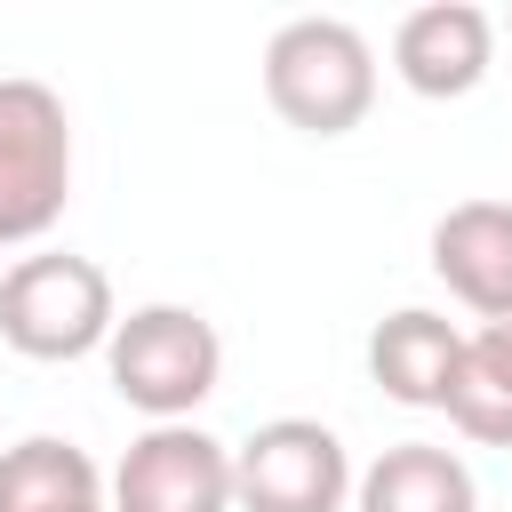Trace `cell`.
<instances>
[{
	"label": "cell",
	"instance_id": "6da1fadb",
	"mask_svg": "<svg viewBox=\"0 0 512 512\" xmlns=\"http://www.w3.org/2000/svg\"><path fill=\"white\" fill-rule=\"evenodd\" d=\"M104 376L144 424H192V408L224 384V336L200 304H136L104 344Z\"/></svg>",
	"mask_w": 512,
	"mask_h": 512
},
{
	"label": "cell",
	"instance_id": "7a4b0ae2",
	"mask_svg": "<svg viewBox=\"0 0 512 512\" xmlns=\"http://www.w3.org/2000/svg\"><path fill=\"white\" fill-rule=\"evenodd\" d=\"M264 104L304 136H344L376 104V48L344 16H288L264 40Z\"/></svg>",
	"mask_w": 512,
	"mask_h": 512
},
{
	"label": "cell",
	"instance_id": "3957f363",
	"mask_svg": "<svg viewBox=\"0 0 512 512\" xmlns=\"http://www.w3.org/2000/svg\"><path fill=\"white\" fill-rule=\"evenodd\" d=\"M112 328H120V296H112V272L96 256L40 248V256H16L0 272V344L8 352L88 360L112 344Z\"/></svg>",
	"mask_w": 512,
	"mask_h": 512
},
{
	"label": "cell",
	"instance_id": "277c9868",
	"mask_svg": "<svg viewBox=\"0 0 512 512\" xmlns=\"http://www.w3.org/2000/svg\"><path fill=\"white\" fill-rule=\"evenodd\" d=\"M72 200V112L48 80L0 72V248L56 232Z\"/></svg>",
	"mask_w": 512,
	"mask_h": 512
},
{
	"label": "cell",
	"instance_id": "5b68a950",
	"mask_svg": "<svg viewBox=\"0 0 512 512\" xmlns=\"http://www.w3.org/2000/svg\"><path fill=\"white\" fill-rule=\"evenodd\" d=\"M352 456L320 416H272L232 448V496L240 512H344L352 504Z\"/></svg>",
	"mask_w": 512,
	"mask_h": 512
},
{
	"label": "cell",
	"instance_id": "8992f818",
	"mask_svg": "<svg viewBox=\"0 0 512 512\" xmlns=\"http://www.w3.org/2000/svg\"><path fill=\"white\" fill-rule=\"evenodd\" d=\"M112 512H240L232 448L200 424H144L112 464Z\"/></svg>",
	"mask_w": 512,
	"mask_h": 512
},
{
	"label": "cell",
	"instance_id": "52a82bcc",
	"mask_svg": "<svg viewBox=\"0 0 512 512\" xmlns=\"http://www.w3.org/2000/svg\"><path fill=\"white\" fill-rule=\"evenodd\" d=\"M488 64H496V16L472 0H424L392 24V72L432 104L472 96L488 80Z\"/></svg>",
	"mask_w": 512,
	"mask_h": 512
},
{
	"label": "cell",
	"instance_id": "ba28073f",
	"mask_svg": "<svg viewBox=\"0 0 512 512\" xmlns=\"http://www.w3.org/2000/svg\"><path fill=\"white\" fill-rule=\"evenodd\" d=\"M432 272L464 312L512 320V200H456L432 224Z\"/></svg>",
	"mask_w": 512,
	"mask_h": 512
},
{
	"label": "cell",
	"instance_id": "9c48e42d",
	"mask_svg": "<svg viewBox=\"0 0 512 512\" xmlns=\"http://www.w3.org/2000/svg\"><path fill=\"white\" fill-rule=\"evenodd\" d=\"M456 360H464V328H456L448 312H432V304H400V312H384L376 336H368V376H376V392L400 400V408H448Z\"/></svg>",
	"mask_w": 512,
	"mask_h": 512
},
{
	"label": "cell",
	"instance_id": "30bf717a",
	"mask_svg": "<svg viewBox=\"0 0 512 512\" xmlns=\"http://www.w3.org/2000/svg\"><path fill=\"white\" fill-rule=\"evenodd\" d=\"M352 512H480L472 464L440 440H392L360 480H352Z\"/></svg>",
	"mask_w": 512,
	"mask_h": 512
},
{
	"label": "cell",
	"instance_id": "8fae6325",
	"mask_svg": "<svg viewBox=\"0 0 512 512\" xmlns=\"http://www.w3.org/2000/svg\"><path fill=\"white\" fill-rule=\"evenodd\" d=\"M0 512H112V480L96 472L88 448L32 432L0 448Z\"/></svg>",
	"mask_w": 512,
	"mask_h": 512
},
{
	"label": "cell",
	"instance_id": "7c38bea8",
	"mask_svg": "<svg viewBox=\"0 0 512 512\" xmlns=\"http://www.w3.org/2000/svg\"><path fill=\"white\" fill-rule=\"evenodd\" d=\"M448 424L480 448H512V320H480L456 360Z\"/></svg>",
	"mask_w": 512,
	"mask_h": 512
},
{
	"label": "cell",
	"instance_id": "4fadbf2b",
	"mask_svg": "<svg viewBox=\"0 0 512 512\" xmlns=\"http://www.w3.org/2000/svg\"><path fill=\"white\" fill-rule=\"evenodd\" d=\"M504 32H512V16H504Z\"/></svg>",
	"mask_w": 512,
	"mask_h": 512
}]
</instances>
